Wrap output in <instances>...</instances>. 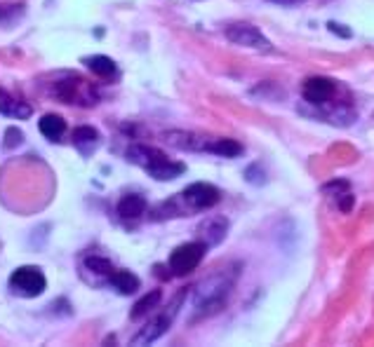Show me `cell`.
I'll use <instances>...</instances> for the list:
<instances>
[{
  "label": "cell",
  "instance_id": "cell-1",
  "mask_svg": "<svg viewBox=\"0 0 374 347\" xmlns=\"http://www.w3.org/2000/svg\"><path fill=\"white\" fill-rule=\"evenodd\" d=\"M233 287V277L226 272H219L210 280H205L203 284L196 287V312L198 317H208V314H215L224 307L228 294H231Z\"/></svg>",
  "mask_w": 374,
  "mask_h": 347
},
{
  "label": "cell",
  "instance_id": "cell-2",
  "mask_svg": "<svg viewBox=\"0 0 374 347\" xmlns=\"http://www.w3.org/2000/svg\"><path fill=\"white\" fill-rule=\"evenodd\" d=\"M184 298H186V291H179L177 298L170 303V307H167L165 312H160L158 317L151 319L146 326H141V331L132 338V341H129V345H149V343H156L158 338H163L167 334V329H170V324L174 319V314H177L179 305L184 303Z\"/></svg>",
  "mask_w": 374,
  "mask_h": 347
},
{
  "label": "cell",
  "instance_id": "cell-3",
  "mask_svg": "<svg viewBox=\"0 0 374 347\" xmlns=\"http://www.w3.org/2000/svg\"><path fill=\"white\" fill-rule=\"evenodd\" d=\"M45 287H48V280H45L43 270L36 268V265H24V268H17L14 272L10 275V289L14 296H21V298H36L41 296Z\"/></svg>",
  "mask_w": 374,
  "mask_h": 347
},
{
  "label": "cell",
  "instance_id": "cell-4",
  "mask_svg": "<svg viewBox=\"0 0 374 347\" xmlns=\"http://www.w3.org/2000/svg\"><path fill=\"white\" fill-rule=\"evenodd\" d=\"M205 251H208V244L203 242H186L177 246L170 253V270L174 277H184L188 272L201 265V260L205 258Z\"/></svg>",
  "mask_w": 374,
  "mask_h": 347
},
{
  "label": "cell",
  "instance_id": "cell-5",
  "mask_svg": "<svg viewBox=\"0 0 374 347\" xmlns=\"http://www.w3.org/2000/svg\"><path fill=\"white\" fill-rule=\"evenodd\" d=\"M179 199L191 211H205V209H212L215 204H219L221 192H219V188L212 186V183H191V186L179 195Z\"/></svg>",
  "mask_w": 374,
  "mask_h": 347
},
{
  "label": "cell",
  "instance_id": "cell-6",
  "mask_svg": "<svg viewBox=\"0 0 374 347\" xmlns=\"http://www.w3.org/2000/svg\"><path fill=\"white\" fill-rule=\"evenodd\" d=\"M226 38L233 45H240V48H250V50H262L269 52L271 43L266 40V35L252 24H231L226 28Z\"/></svg>",
  "mask_w": 374,
  "mask_h": 347
},
{
  "label": "cell",
  "instance_id": "cell-7",
  "mask_svg": "<svg viewBox=\"0 0 374 347\" xmlns=\"http://www.w3.org/2000/svg\"><path fill=\"white\" fill-rule=\"evenodd\" d=\"M334 92H337V82L316 75V78H309L306 82H304L301 97H304V101H309L313 106H327L332 101Z\"/></svg>",
  "mask_w": 374,
  "mask_h": 347
},
{
  "label": "cell",
  "instance_id": "cell-8",
  "mask_svg": "<svg viewBox=\"0 0 374 347\" xmlns=\"http://www.w3.org/2000/svg\"><path fill=\"white\" fill-rule=\"evenodd\" d=\"M167 143L177 145V148L184 150H196V153H212L215 148V136H203V134H193V132H167L165 134Z\"/></svg>",
  "mask_w": 374,
  "mask_h": 347
},
{
  "label": "cell",
  "instance_id": "cell-9",
  "mask_svg": "<svg viewBox=\"0 0 374 347\" xmlns=\"http://www.w3.org/2000/svg\"><path fill=\"white\" fill-rule=\"evenodd\" d=\"M127 160H129V162H134V165L144 167V169H146V172H149V169L158 167L160 162H165V160H170V158H167L163 150L154 148V145L134 143V145H129V148H127Z\"/></svg>",
  "mask_w": 374,
  "mask_h": 347
},
{
  "label": "cell",
  "instance_id": "cell-10",
  "mask_svg": "<svg viewBox=\"0 0 374 347\" xmlns=\"http://www.w3.org/2000/svg\"><path fill=\"white\" fill-rule=\"evenodd\" d=\"M228 233V221L221 219V216H212V219L203 221L201 228H198V235H201V242L203 244H219L224 242V237Z\"/></svg>",
  "mask_w": 374,
  "mask_h": 347
},
{
  "label": "cell",
  "instance_id": "cell-11",
  "mask_svg": "<svg viewBox=\"0 0 374 347\" xmlns=\"http://www.w3.org/2000/svg\"><path fill=\"white\" fill-rule=\"evenodd\" d=\"M82 92H92V89L87 87L85 80L73 78V80H62V82H57L55 97L62 99L64 104H85V101H82Z\"/></svg>",
  "mask_w": 374,
  "mask_h": 347
},
{
  "label": "cell",
  "instance_id": "cell-12",
  "mask_svg": "<svg viewBox=\"0 0 374 347\" xmlns=\"http://www.w3.org/2000/svg\"><path fill=\"white\" fill-rule=\"evenodd\" d=\"M323 192H325L327 197L334 199V204H337L343 214L353 209V192H351V186H348L346 181H332V183H327V186H323Z\"/></svg>",
  "mask_w": 374,
  "mask_h": 347
},
{
  "label": "cell",
  "instance_id": "cell-13",
  "mask_svg": "<svg viewBox=\"0 0 374 347\" xmlns=\"http://www.w3.org/2000/svg\"><path fill=\"white\" fill-rule=\"evenodd\" d=\"M144 211H146V199H144V195H137V192H129L118 202V216L123 221L141 219Z\"/></svg>",
  "mask_w": 374,
  "mask_h": 347
},
{
  "label": "cell",
  "instance_id": "cell-14",
  "mask_svg": "<svg viewBox=\"0 0 374 347\" xmlns=\"http://www.w3.org/2000/svg\"><path fill=\"white\" fill-rule=\"evenodd\" d=\"M109 284L120 296H132L139 289V277L132 275L129 270H113L109 275Z\"/></svg>",
  "mask_w": 374,
  "mask_h": 347
},
{
  "label": "cell",
  "instance_id": "cell-15",
  "mask_svg": "<svg viewBox=\"0 0 374 347\" xmlns=\"http://www.w3.org/2000/svg\"><path fill=\"white\" fill-rule=\"evenodd\" d=\"M38 129H41V134L45 138H50V141H59L62 134L66 132V122H64L62 115L50 113V115H43V118H41V122H38Z\"/></svg>",
  "mask_w": 374,
  "mask_h": 347
},
{
  "label": "cell",
  "instance_id": "cell-16",
  "mask_svg": "<svg viewBox=\"0 0 374 347\" xmlns=\"http://www.w3.org/2000/svg\"><path fill=\"white\" fill-rule=\"evenodd\" d=\"M73 145L82 153V155H92L95 148L99 145L97 129L95 127H78L73 132Z\"/></svg>",
  "mask_w": 374,
  "mask_h": 347
},
{
  "label": "cell",
  "instance_id": "cell-17",
  "mask_svg": "<svg viewBox=\"0 0 374 347\" xmlns=\"http://www.w3.org/2000/svg\"><path fill=\"white\" fill-rule=\"evenodd\" d=\"M0 113H3V115H14V118L26 120L28 115L33 113V108L28 106L26 101H14V99L7 94L5 89H0Z\"/></svg>",
  "mask_w": 374,
  "mask_h": 347
},
{
  "label": "cell",
  "instance_id": "cell-18",
  "mask_svg": "<svg viewBox=\"0 0 374 347\" xmlns=\"http://www.w3.org/2000/svg\"><path fill=\"white\" fill-rule=\"evenodd\" d=\"M85 64L92 73H97L99 78H113L118 73L116 61L111 57H104V54H92V57H85Z\"/></svg>",
  "mask_w": 374,
  "mask_h": 347
},
{
  "label": "cell",
  "instance_id": "cell-19",
  "mask_svg": "<svg viewBox=\"0 0 374 347\" xmlns=\"http://www.w3.org/2000/svg\"><path fill=\"white\" fill-rule=\"evenodd\" d=\"M184 172H186V167L181 165V162L165 160V162H160L158 167L149 169V176H151V179H156V181H172V179H177V176H181Z\"/></svg>",
  "mask_w": 374,
  "mask_h": 347
},
{
  "label": "cell",
  "instance_id": "cell-20",
  "mask_svg": "<svg viewBox=\"0 0 374 347\" xmlns=\"http://www.w3.org/2000/svg\"><path fill=\"white\" fill-rule=\"evenodd\" d=\"M158 303H160V291L156 289V291H151V294L144 296V298L139 300V303H137V305L132 307L129 317H132V319H139V317H144L146 312L154 310V307H158Z\"/></svg>",
  "mask_w": 374,
  "mask_h": 347
},
{
  "label": "cell",
  "instance_id": "cell-21",
  "mask_svg": "<svg viewBox=\"0 0 374 347\" xmlns=\"http://www.w3.org/2000/svg\"><path fill=\"white\" fill-rule=\"evenodd\" d=\"M242 153V145L233 138H217L215 148H212V155H221V158H235Z\"/></svg>",
  "mask_w": 374,
  "mask_h": 347
},
{
  "label": "cell",
  "instance_id": "cell-22",
  "mask_svg": "<svg viewBox=\"0 0 374 347\" xmlns=\"http://www.w3.org/2000/svg\"><path fill=\"white\" fill-rule=\"evenodd\" d=\"M85 268L92 270V272H97V275H104V277H109V275L113 272V265L109 263V260H106V258H99V256L85 258Z\"/></svg>",
  "mask_w": 374,
  "mask_h": 347
},
{
  "label": "cell",
  "instance_id": "cell-23",
  "mask_svg": "<svg viewBox=\"0 0 374 347\" xmlns=\"http://www.w3.org/2000/svg\"><path fill=\"white\" fill-rule=\"evenodd\" d=\"M24 5H0V24H12L14 19L21 17Z\"/></svg>",
  "mask_w": 374,
  "mask_h": 347
},
{
  "label": "cell",
  "instance_id": "cell-24",
  "mask_svg": "<svg viewBox=\"0 0 374 347\" xmlns=\"http://www.w3.org/2000/svg\"><path fill=\"white\" fill-rule=\"evenodd\" d=\"M21 138H24V136H21L19 129L17 127H10L5 132V148H17V145L21 143Z\"/></svg>",
  "mask_w": 374,
  "mask_h": 347
},
{
  "label": "cell",
  "instance_id": "cell-25",
  "mask_svg": "<svg viewBox=\"0 0 374 347\" xmlns=\"http://www.w3.org/2000/svg\"><path fill=\"white\" fill-rule=\"evenodd\" d=\"M330 31H334V33H339V35H343V38H348L351 35V31H346V28H341V24H334V21H330Z\"/></svg>",
  "mask_w": 374,
  "mask_h": 347
},
{
  "label": "cell",
  "instance_id": "cell-26",
  "mask_svg": "<svg viewBox=\"0 0 374 347\" xmlns=\"http://www.w3.org/2000/svg\"><path fill=\"white\" fill-rule=\"evenodd\" d=\"M271 3H278V5H294V3H299V0H271Z\"/></svg>",
  "mask_w": 374,
  "mask_h": 347
}]
</instances>
